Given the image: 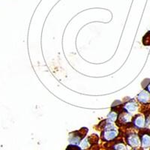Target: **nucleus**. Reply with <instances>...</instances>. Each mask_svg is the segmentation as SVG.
Masks as SVG:
<instances>
[{
  "label": "nucleus",
  "instance_id": "423d86ee",
  "mask_svg": "<svg viewBox=\"0 0 150 150\" xmlns=\"http://www.w3.org/2000/svg\"><path fill=\"white\" fill-rule=\"evenodd\" d=\"M137 105L136 103L131 102L125 106V108H126L128 111H130V112H133V111H134L135 110L137 109Z\"/></svg>",
  "mask_w": 150,
  "mask_h": 150
},
{
  "label": "nucleus",
  "instance_id": "f257e3e1",
  "mask_svg": "<svg viewBox=\"0 0 150 150\" xmlns=\"http://www.w3.org/2000/svg\"><path fill=\"white\" fill-rule=\"evenodd\" d=\"M126 142L131 148H140L141 147L140 137L135 133H130L126 136Z\"/></svg>",
  "mask_w": 150,
  "mask_h": 150
},
{
  "label": "nucleus",
  "instance_id": "0eeeda50",
  "mask_svg": "<svg viewBox=\"0 0 150 150\" xmlns=\"http://www.w3.org/2000/svg\"><path fill=\"white\" fill-rule=\"evenodd\" d=\"M114 150H127L126 146L122 143H117L116 145L113 146Z\"/></svg>",
  "mask_w": 150,
  "mask_h": 150
},
{
  "label": "nucleus",
  "instance_id": "f03ea898",
  "mask_svg": "<svg viewBox=\"0 0 150 150\" xmlns=\"http://www.w3.org/2000/svg\"><path fill=\"white\" fill-rule=\"evenodd\" d=\"M117 131L115 130V128H105L104 131L102 133V139L105 141H111L114 140L117 137Z\"/></svg>",
  "mask_w": 150,
  "mask_h": 150
},
{
  "label": "nucleus",
  "instance_id": "9d476101",
  "mask_svg": "<svg viewBox=\"0 0 150 150\" xmlns=\"http://www.w3.org/2000/svg\"><path fill=\"white\" fill-rule=\"evenodd\" d=\"M69 150H74V149H69Z\"/></svg>",
  "mask_w": 150,
  "mask_h": 150
},
{
  "label": "nucleus",
  "instance_id": "39448f33",
  "mask_svg": "<svg viewBox=\"0 0 150 150\" xmlns=\"http://www.w3.org/2000/svg\"><path fill=\"white\" fill-rule=\"evenodd\" d=\"M134 125L137 128H143L145 125V119L142 116H137L134 120Z\"/></svg>",
  "mask_w": 150,
  "mask_h": 150
},
{
  "label": "nucleus",
  "instance_id": "1a4fd4ad",
  "mask_svg": "<svg viewBox=\"0 0 150 150\" xmlns=\"http://www.w3.org/2000/svg\"><path fill=\"white\" fill-rule=\"evenodd\" d=\"M148 91L150 92V84L149 85V86H148Z\"/></svg>",
  "mask_w": 150,
  "mask_h": 150
},
{
  "label": "nucleus",
  "instance_id": "7ed1b4c3",
  "mask_svg": "<svg viewBox=\"0 0 150 150\" xmlns=\"http://www.w3.org/2000/svg\"><path fill=\"white\" fill-rule=\"evenodd\" d=\"M140 141L141 147L143 149L150 148V134L146 132L142 133L140 134Z\"/></svg>",
  "mask_w": 150,
  "mask_h": 150
},
{
  "label": "nucleus",
  "instance_id": "6e6552de",
  "mask_svg": "<svg viewBox=\"0 0 150 150\" xmlns=\"http://www.w3.org/2000/svg\"><path fill=\"white\" fill-rule=\"evenodd\" d=\"M131 150H142V149L140 148H133Z\"/></svg>",
  "mask_w": 150,
  "mask_h": 150
},
{
  "label": "nucleus",
  "instance_id": "20e7f679",
  "mask_svg": "<svg viewBox=\"0 0 150 150\" xmlns=\"http://www.w3.org/2000/svg\"><path fill=\"white\" fill-rule=\"evenodd\" d=\"M138 100L143 104H148L150 101V92L147 91H143L138 96Z\"/></svg>",
  "mask_w": 150,
  "mask_h": 150
}]
</instances>
